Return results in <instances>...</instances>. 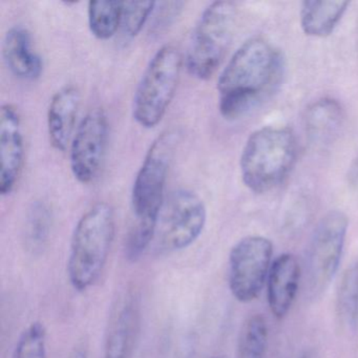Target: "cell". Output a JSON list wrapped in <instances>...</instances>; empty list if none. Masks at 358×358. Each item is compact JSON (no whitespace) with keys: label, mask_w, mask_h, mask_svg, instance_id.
Listing matches in <instances>:
<instances>
[{"label":"cell","mask_w":358,"mask_h":358,"mask_svg":"<svg viewBox=\"0 0 358 358\" xmlns=\"http://www.w3.org/2000/svg\"><path fill=\"white\" fill-rule=\"evenodd\" d=\"M1 49L3 62L16 78L34 81L43 74V59L34 49L28 29L22 26L10 29L3 37Z\"/></svg>","instance_id":"cell-14"},{"label":"cell","mask_w":358,"mask_h":358,"mask_svg":"<svg viewBox=\"0 0 358 358\" xmlns=\"http://www.w3.org/2000/svg\"><path fill=\"white\" fill-rule=\"evenodd\" d=\"M236 6L215 1L203 12L186 54V68L194 78L208 80L221 66L236 30Z\"/></svg>","instance_id":"cell-4"},{"label":"cell","mask_w":358,"mask_h":358,"mask_svg":"<svg viewBox=\"0 0 358 358\" xmlns=\"http://www.w3.org/2000/svg\"><path fill=\"white\" fill-rule=\"evenodd\" d=\"M343 112L334 99L324 98L312 104L306 113V131L313 141L324 142L332 139L343 124Z\"/></svg>","instance_id":"cell-17"},{"label":"cell","mask_w":358,"mask_h":358,"mask_svg":"<svg viewBox=\"0 0 358 358\" xmlns=\"http://www.w3.org/2000/svg\"><path fill=\"white\" fill-rule=\"evenodd\" d=\"M53 215L49 205L41 201L33 203L27 215L24 242L33 253L43 250L51 234Z\"/></svg>","instance_id":"cell-19"},{"label":"cell","mask_w":358,"mask_h":358,"mask_svg":"<svg viewBox=\"0 0 358 358\" xmlns=\"http://www.w3.org/2000/svg\"><path fill=\"white\" fill-rule=\"evenodd\" d=\"M115 232V211L108 203H97L79 219L66 266L69 280L75 290L85 292L97 282L108 262Z\"/></svg>","instance_id":"cell-2"},{"label":"cell","mask_w":358,"mask_h":358,"mask_svg":"<svg viewBox=\"0 0 358 358\" xmlns=\"http://www.w3.org/2000/svg\"><path fill=\"white\" fill-rule=\"evenodd\" d=\"M282 70L280 52L268 41L243 43L217 79L219 110L226 120L242 118L278 85Z\"/></svg>","instance_id":"cell-1"},{"label":"cell","mask_w":358,"mask_h":358,"mask_svg":"<svg viewBox=\"0 0 358 358\" xmlns=\"http://www.w3.org/2000/svg\"><path fill=\"white\" fill-rule=\"evenodd\" d=\"M349 6V1L341 0L303 1L299 11L301 30L308 36H329L334 32Z\"/></svg>","instance_id":"cell-16"},{"label":"cell","mask_w":358,"mask_h":358,"mask_svg":"<svg viewBox=\"0 0 358 358\" xmlns=\"http://www.w3.org/2000/svg\"><path fill=\"white\" fill-rule=\"evenodd\" d=\"M177 143V133L166 131L150 144L131 189V208L136 220L158 221Z\"/></svg>","instance_id":"cell-6"},{"label":"cell","mask_w":358,"mask_h":358,"mask_svg":"<svg viewBox=\"0 0 358 358\" xmlns=\"http://www.w3.org/2000/svg\"><path fill=\"white\" fill-rule=\"evenodd\" d=\"M182 59L173 45L161 48L150 59L133 100V117L143 129H154L175 98L181 76Z\"/></svg>","instance_id":"cell-5"},{"label":"cell","mask_w":358,"mask_h":358,"mask_svg":"<svg viewBox=\"0 0 358 358\" xmlns=\"http://www.w3.org/2000/svg\"><path fill=\"white\" fill-rule=\"evenodd\" d=\"M183 6L184 3H180V1L157 3L154 13H152L155 17L154 24H152L154 31L161 32L167 27L171 26L175 22L176 17H178L181 13Z\"/></svg>","instance_id":"cell-25"},{"label":"cell","mask_w":358,"mask_h":358,"mask_svg":"<svg viewBox=\"0 0 358 358\" xmlns=\"http://www.w3.org/2000/svg\"><path fill=\"white\" fill-rule=\"evenodd\" d=\"M267 343V320L262 314H255L247 318L241 329L238 358H265Z\"/></svg>","instance_id":"cell-20"},{"label":"cell","mask_w":358,"mask_h":358,"mask_svg":"<svg viewBox=\"0 0 358 358\" xmlns=\"http://www.w3.org/2000/svg\"><path fill=\"white\" fill-rule=\"evenodd\" d=\"M301 269L295 255L282 253L272 262L267 278V299L276 320H284L290 311L301 282Z\"/></svg>","instance_id":"cell-12"},{"label":"cell","mask_w":358,"mask_h":358,"mask_svg":"<svg viewBox=\"0 0 358 358\" xmlns=\"http://www.w3.org/2000/svg\"><path fill=\"white\" fill-rule=\"evenodd\" d=\"M273 245L269 238L249 236L238 241L229 253L228 284L240 303H251L261 294L272 265Z\"/></svg>","instance_id":"cell-8"},{"label":"cell","mask_w":358,"mask_h":358,"mask_svg":"<svg viewBox=\"0 0 358 358\" xmlns=\"http://www.w3.org/2000/svg\"><path fill=\"white\" fill-rule=\"evenodd\" d=\"M157 221L136 220L125 242V255L131 262H137L148 250L156 236Z\"/></svg>","instance_id":"cell-22"},{"label":"cell","mask_w":358,"mask_h":358,"mask_svg":"<svg viewBox=\"0 0 358 358\" xmlns=\"http://www.w3.org/2000/svg\"><path fill=\"white\" fill-rule=\"evenodd\" d=\"M69 358H89L87 354L83 350H75Z\"/></svg>","instance_id":"cell-26"},{"label":"cell","mask_w":358,"mask_h":358,"mask_svg":"<svg viewBox=\"0 0 358 358\" xmlns=\"http://www.w3.org/2000/svg\"><path fill=\"white\" fill-rule=\"evenodd\" d=\"M80 92L74 85H66L56 92L48 108V133L51 145L58 152H66L74 137L75 123L80 106Z\"/></svg>","instance_id":"cell-13"},{"label":"cell","mask_w":358,"mask_h":358,"mask_svg":"<svg viewBox=\"0 0 358 358\" xmlns=\"http://www.w3.org/2000/svg\"><path fill=\"white\" fill-rule=\"evenodd\" d=\"M349 220L345 213L332 210L322 217L314 230L308 257L310 286L324 290L338 271L347 238Z\"/></svg>","instance_id":"cell-9"},{"label":"cell","mask_w":358,"mask_h":358,"mask_svg":"<svg viewBox=\"0 0 358 358\" xmlns=\"http://www.w3.org/2000/svg\"><path fill=\"white\" fill-rule=\"evenodd\" d=\"M108 140V120L102 108L85 115L70 145L71 171L81 184H91L101 171Z\"/></svg>","instance_id":"cell-10"},{"label":"cell","mask_w":358,"mask_h":358,"mask_svg":"<svg viewBox=\"0 0 358 358\" xmlns=\"http://www.w3.org/2000/svg\"><path fill=\"white\" fill-rule=\"evenodd\" d=\"M139 329V309L127 299L115 315L106 339L104 358H131Z\"/></svg>","instance_id":"cell-15"},{"label":"cell","mask_w":358,"mask_h":358,"mask_svg":"<svg viewBox=\"0 0 358 358\" xmlns=\"http://www.w3.org/2000/svg\"><path fill=\"white\" fill-rule=\"evenodd\" d=\"M206 222V206L196 192L173 190L161 207L155 240L164 250H183L200 238Z\"/></svg>","instance_id":"cell-7"},{"label":"cell","mask_w":358,"mask_h":358,"mask_svg":"<svg viewBox=\"0 0 358 358\" xmlns=\"http://www.w3.org/2000/svg\"><path fill=\"white\" fill-rule=\"evenodd\" d=\"M338 309L347 324H355L358 317V267L345 272L338 291Z\"/></svg>","instance_id":"cell-23"},{"label":"cell","mask_w":358,"mask_h":358,"mask_svg":"<svg viewBox=\"0 0 358 358\" xmlns=\"http://www.w3.org/2000/svg\"><path fill=\"white\" fill-rule=\"evenodd\" d=\"M122 11L121 1H90L87 20L92 34L100 41L112 38L121 27Z\"/></svg>","instance_id":"cell-18"},{"label":"cell","mask_w":358,"mask_h":358,"mask_svg":"<svg viewBox=\"0 0 358 358\" xmlns=\"http://www.w3.org/2000/svg\"><path fill=\"white\" fill-rule=\"evenodd\" d=\"M297 157L294 134L288 127H266L253 131L240 158V171L247 188L265 194L288 177Z\"/></svg>","instance_id":"cell-3"},{"label":"cell","mask_w":358,"mask_h":358,"mask_svg":"<svg viewBox=\"0 0 358 358\" xmlns=\"http://www.w3.org/2000/svg\"><path fill=\"white\" fill-rule=\"evenodd\" d=\"M215 358H219V357H215Z\"/></svg>","instance_id":"cell-27"},{"label":"cell","mask_w":358,"mask_h":358,"mask_svg":"<svg viewBox=\"0 0 358 358\" xmlns=\"http://www.w3.org/2000/svg\"><path fill=\"white\" fill-rule=\"evenodd\" d=\"M13 358H48V333L41 322H33L22 331Z\"/></svg>","instance_id":"cell-21"},{"label":"cell","mask_w":358,"mask_h":358,"mask_svg":"<svg viewBox=\"0 0 358 358\" xmlns=\"http://www.w3.org/2000/svg\"><path fill=\"white\" fill-rule=\"evenodd\" d=\"M24 129L20 110L11 103L0 113V194L9 196L15 190L24 163Z\"/></svg>","instance_id":"cell-11"},{"label":"cell","mask_w":358,"mask_h":358,"mask_svg":"<svg viewBox=\"0 0 358 358\" xmlns=\"http://www.w3.org/2000/svg\"><path fill=\"white\" fill-rule=\"evenodd\" d=\"M155 1H124L121 28L125 35L136 37L141 32L156 8Z\"/></svg>","instance_id":"cell-24"}]
</instances>
